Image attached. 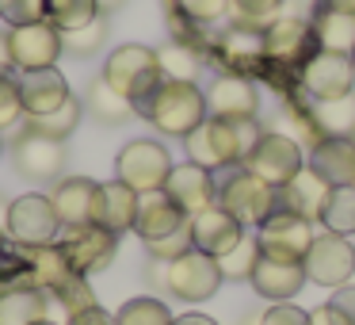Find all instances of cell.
Segmentation results:
<instances>
[{
  "mask_svg": "<svg viewBox=\"0 0 355 325\" xmlns=\"http://www.w3.org/2000/svg\"><path fill=\"white\" fill-rule=\"evenodd\" d=\"M141 119L172 138H187L195 126L207 119V92L195 81H161L146 100L134 103Z\"/></svg>",
  "mask_w": 355,
  "mask_h": 325,
  "instance_id": "cell-1",
  "label": "cell"
},
{
  "mask_svg": "<svg viewBox=\"0 0 355 325\" xmlns=\"http://www.w3.org/2000/svg\"><path fill=\"white\" fill-rule=\"evenodd\" d=\"M103 81L111 88L126 96V100H146L157 85L164 81L161 62H157V50L153 47H141V42H126V47L111 50V58L103 62Z\"/></svg>",
  "mask_w": 355,
  "mask_h": 325,
  "instance_id": "cell-2",
  "label": "cell"
},
{
  "mask_svg": "<svg viewBox=\"0 0 355 325\" xmlns=\"http://www.w3.org/2000/svg\"><path fill=\"white\" fill-rule=\"evenodd\" d=\"M8 238L16 241L19 249H42V245H58L62 238V218H58L50 195H19V199H8V222H4Z\"/></svg>",
  "mask_w": 355,
  "mask_h": 325,
  "instance_id": "cell-3",
  "label": "cell"
},
{
  "mask_svg": "<svg viewBox=\"0 0 355 325\" xmlns=\"http://www.w3.org/2000/svg\"><path fill=\"white\" fill-rule=\"evenodd\" d=\"M218 207L230 210L241 226H260L268 215L279 210V188L263 184L248 169H237L225 180H218Z\"/></svg>",
  "mask_w": 355,
  "mask_h": 325,
  "instance_id": "cell-4",
  "label": "cell"
},
{
  "mask_svg": "<svg viewBox=\"0 0 355 325\" xmlns=\"http://www.w3.org/2000/svg\"><path fill=\"white\" fill-rule=\"evenodd\" d=\"M222 279L225 276H222V268H218V260L207 253H199V249L161 264V287L180 302H207L210 294L222 287Z\"/></svg>",
  "mask_w": 355,
  "mask_h": 325,
  "instance_id": "cell-5",
  "label": "cell"
},
{
  "mask_svg": "<svg viewBox=\"0 0 355 325\" xmlns=\"http://www.w3.org/2000/svg\"><path fill=\"white\" fill-rule=\"evenodd\" d=\"M172 172V157L161 142L153 138H134L119 149L115 157V180H123L126 188H134L138 195L146 192H161L164 180Z\"/></svg>",
  "mask_w": 355,
  "mask_h": 325,
  "instance_id": "cell-6",
  "label": "cell"
},
{
  "mask_svg": "<svg viewBox=\"0 0 355 325\" xmlns=\"http://www.w3.org/2000/svg\"><path fill=\"white\" fill-rule=\"evenodd\" d=\"M184 149H187V161H191V165H202V169H210V172L230 169V165H241V161H245L237 123H230V119H210V115H207V119H202V123L184 138Z\"/></svg>",
  "mask_w": 355,
  "mask_h": 325,
  "instance_id": "cell-7",
  "label": "cell"
},
{
  "mask_svg": "<svg viewBox=\"0 0 355 325\" xmlns=\"http://www.w3.org/2000/svg\"><path fill=\"white\" fill-rule=\"evenodd\" d=\"M313 222L298 210L279 207L275 215H268L256 226V245L263 256H275V260H306L309 245H313Z\"/></svg>",
  "mask_w": 355,
  "mask_h": 325,
  "instance_id": "cell-8",
  "label": "cell"
},
{
  "mask_svg": "<svg viewBox=\"0 0 355 325\" xmlns=\"http://www.w3.org/2000/svg\"><path fill=\"white\" fill-rule=\"evenodd\" d=\"M241 169H248L252 176H260L263 184H271V188H286L302 169H306V153H302V146L294 138H286V134H263L252 153L241 161Z\"/></svg>",
  "mask_w": 355,
  "mask_h": 325,
  "instance_id": "cell-9",
  "label": "cell"
},
{
  "mask_svg": "<svg viewBox=\"0 0 355 325\" xmlns=\"http://www.w3.org/2000/svg\"><path fill=\"white\" fill-rule=\"evenodd\" d=\"M58 249L69 260V268L77 276H92V272L107 268L119 253V233L103 230V226H65L62 238H58Z\"/></svg>",
  "mask_w": 355,
  "mask_h": 325,
  "instance_id": "cell-10",
  "label": "cell"
},
{
  "mask_svg": "<svg viewBox=\"0 0 355 325\" xmlns=\"http://www.w3.org/2000/svg\"><path fill=\"white\" fill-rule=\"evenodd\" d=\"M302 268H306V279L317 287H344L352 283L355 276V245L352 238H340V233H317L313 245H309L306 260H302Z\"/></svg>",
  "mask_w": 355,
  "mask_h": 325,
  "instance_id": "cell-11",
  "label": "cell"
},
{
  "mask_svg": "<svg viewBox=\"0 0 355 325\" xmlns=\"http://www.w3.org/2000/svg\"><path fill=\"white\" fill-rule=\"evenodd\" d=\"M302 88H306L317 103L352 96L355 92V62H352V54L317 50V54L302 65Z\"/></svg>",
  "mask_w": 355,
  "mask_h": 325,
  "instance_id": "cell-12",
  "label": "cell"
},
{
  "mask_svg": "<svg viewBox=\"0 0 355 325\" xmlns=\"http://www.w3.org/2000/svg\"><path fill=\"white\" fill-rule=\"evenodd\" d=\"M8 50H12V65L19 73L27 69H50L62 54V31L50 19L42 24H27V27H12L8 31Z\"/></svg>",
  "mask_w": 355,
  "mask_h": 325,
  "instance_id": "cell-13",
  "label": "cell"
},
{
  "mask_svg": "<svg viewBox=\"0 0 355 325\" xmlns=\"http://www.w3.org/2000/svg\"><path fill=\"white\" fill-rule=\"evenodd\" d=\"M161 192L191 218V215H199V210H207V207L218 203V180H214L210 169L184 161V165H172V172H168V180H164Z\"/></svg>",
  "mask_w": 355,
  "mask_h": 325,
  "instance_id": "cell-14",
  "label": "cell"
},
{
  "mask_svg": "<svg viewBox=\"0 0 355 325\" xmlns=\"http://www.w3.org/2000/svg\"><path fill=\"white\" fill-rule=\"evenodd\" d=\"M256 108H260V96H256V85L241 73H222L214 77V85L207 88V115L210 119H256Z\"/></svg>",
  "mask_w": 355,
  "mask_h": 325,
  "instance_id": "cell-15",
  "label": "cell"
},
{
  "mask_svg": "<svg viewBox=\"0 0 355 325\" xmlns=\"http://www.w3.org/2000/svg\"><path fill=\"white\" fill-rule=\"evenodd\" d=\"M191 245L199 249V253H207V256H225L233 245H241L245 241V226L237 222V218L230 215V210H222L214 203V207H207V210H199V215H191Z\"/></svg>",
  "mask_w": 355,
  "mask_h": 325,
  "instance_id": "cell-16",
  "label": "cell"
},
{
  "mask_svg": "<svg viewBox=\"0 0 355 325\" xmlns=\"http://www.w3.org/2000/svg\"><path fill=\"white\" fill-rule=\"evenodd\" d=\"M19 85V103H24V115L27 119H42L50 111H58L65 100H69V81L50 65V69H27L16 77Z\"/></svg>",
  "mask_w": 355,
  "mask_h": 325,
  "instance_id": "cell-17",
  "label": "cell"
},
{
  "mask_svg": "<svg viewBox=\"0 0 355 325\" xmlns=\"http://www.w3.org/2000/svg\"><path fill=\"white\" fill-rule=\"evenodd\" d=\"M248 283H252V291L260 294V299H268V302H291L309 279H306V268H302L298 260H275V256L260 253Z\"/></svg>",
  "mask_w": 355,
  "mask_h": 325,
  "instance_id": "cell-18",
  "label": "cell"
},
{
  "mask_svg": "<svg viewBox=\"0 0 355 325\" xmlns=\"http://www.w3.org/2000/svg\"><path fill=\"white\" fill-rule=\"evenodd\" d=\"M58 218L65 226H92L96 222V203H100V180L92 176H65L62 184L50 192Z\"/></svg>",
  "mask_w": 355,
  "mask_h": 325,
  "instance_id": "cell-19",
  "label": "cell"
},
{
  "mask_svg": "<svg viewBox=\"0 0 355 325\" xmlns=\"http://www.w3.org/2000/svg\"><path fill=\"white\" fill-rule=\"evenodd\" d=\"M12 157H16V172H19V176L35 180V184H42V180H54L58 172H62V165H65L62 142L46 138V134H35V131H27L24 138L16 142Z\"/></svg>",
  "mask_w": 355,
  "mask_h": 325,
  "instance_id": "cell-20",
  "label": "cell"
},
{
  "mask_svg": "<svg viewBox=\"0 0 355 325\" xmlns=\"http://www.w3.org/2000/svg\"><path fill=\"white\" fill-rule=\"evenodd\" d=\"M306 169L329 188L355 184V138H317L306 157Z\"/></svg>",
  "mask_w": 355,
  "mask_h": 325,
  "instance_id": "cell-21",
  "label": "cell"
},
{
  "mask_svg": "<svg viewBox=\"0 0 355 325\" xmlns=\"http://www.w3.org/2000/svg\"><path fill=\"white\" fill-rule=\"evenodd\" d=\"M187 226V215L168 199L164 192H146L138 195V215H134V233L141 241H161V238H172Z\"/></svg>",
  "mask_w": 355,
  "mask_h": 325,
  "instance_id": "cell-22",
  "label": "cell"
},
{
  "mask_svg": "<svg viewBox=\"0 0 355 325\" xmlns=\"http://www.w3.org/2000/svg\"><path fill=\"white\" fill-rule=\"evenodd\" d=\"M50 317V291L35 283H16L0 291V325H35Z\"/></svg>",
  "mask_w": 355,
  "mask_h": 325,
  "instance_id": "cell-23",
  "label": "cell"
},
{
  "mask_svg": "<svg viewBox=\"0 0 355 325\" xmlns=\"http://www.w3.org/2000/svg\"><path fill=\"white\" fill-rule=\"evenodd\" d=\"M309 42H313V27L298 16H279L263 27V54L271 62H294L306 54Z\"/></svg>",
  "mask_w": 355,
  "mask_h": 325,
  "instance_id": "cell-24",
  "label": "cell"
},
{
  "mask_svg": "<svg viewBox=\"0 0 355 325\" xmlns=\"http://www.w3.org/2000/svg\"><path fill=\"white\" fill-rule=\"evenodd\" d=\"M134 215H138V192L126 188L123 180H107L100 184V203H96V226L111 233L134 230Z\"/></svg>",
  "mask_w": 355,
  "mask_h": 325,
  "instance_id": "cell-25",
  "label": "cell"
},
{
  "mask_svg": "<svg viewBox=\"0 0 355 325\" xmlns=\"http://www.w3.org/2000/svg\"><path fill=\"white\" fill-rule=\"evenodd\" d=\"M329 192L332 188L324 184L317 172L302 169L286 188H279V207L298 210V215H306L309 222H313V218H321V207H324V199H329Z\"/></svg>",
  "mask_w": 355,
  "mask_h": 325,
  "instance_id": "cell-26",
  "label": "cell"
},
{
  "mask_svg": "<svg viewBox=\"0 0 355 325\" xmlns=\"http://www.w3.org/2000/svg\"><path fill=\"white\" fill-rule=\"evenodd\" d=\"M313 42L332 54H355V12L321 8L313 19Z\"/></svg>",
  "mask_w": 355,
  "mask_h": 325,
  "instance_id": "cell-27",
  "label": "cell"
},
{
  "mask_svg": "<svg viewBox=\"0 0 355 325\" xmlns=\"http://www.w3.org/2000/svg\"><path fill=\"white\" fill-rule=\"evenodd\" d=\"M31 253V283L42 291L58 294L69 279H77V272L69 268V260L62 256L58 245H42V249H27Z\"/></svg>",
  "mask_w": 355,
  "mask_h": 325,
  "instance_id": "cell-28",
  "label": "cell"
},
{
  "mask_svg": "<svg viewBox=\"0 0 355 325\" xmlns=\"http://www.w3.org/2000/svg\"><path fill=\"white\" fill-rule=\"evenodd\" d=\"M85 111L88 115H96L103 126H119V123H126L130 115H138V108H134V100H126L119 88H111L107 81H96L92 88H88V96H85Z\"/></svg>",
  "mask_w": 355,
  "mask_h": 325,
  "instance_id": "cell-29",
  "label": "cell"
},
{
  "mask_svg": "<svg viewBox=\"0 0 355 325\" xmlns=\"http://www.w3.org/2000/svg\"><path fill=\"white\" fill-rule=\"evenodd\" d=\"M317 222H321L329 233H340V238H355V184L332 188Z\"/></svg>",
  "mask_w": 355,
  "mask_h": 325,
  "instance_id": "cell-30",
  "label": "cell"
},
{
  "mask_svg": "<svg viewBox=\"0 0 355 325\" xmlns=\"http://www.w3.org/2000/svg\"><path fill=\"white\" fill-rule=\"evenodd\" d=\"M218 47H222V54L230 58L233 65H252V62H260V58H268L263 54V31L260 27H245V24L225 27Z\"/></svg>",
  "mask_w": 355,
  "mask_h": 325,
  "instance_id": "cell-31",
  "label": "cell"
},
{
  "mask_svg": "<svg viewBox=\"0 0 355 325\" xmlns=\"http://www.w3.org/2000/svg\"><path fill=\"white\" fill-rule=\"evenodd\" d=\"M313 123L324 131V138H355V92L340 100H321L313 108Z\"/></svg>",
  "mask_w": 355,
  "mask_h": 325,
  "instance_id": "cell-32",
  "label": "cell"
},
{
  "mask_svg": "<svg viewBox=\"0 0 355 325\" xmlns=\"http://www.w3.org/2000/svg\"><path fill=\"white\" fill-rule=\"evenodd\" d=\"M80 115H85V103H80L77 96H69V100H65L58 111H50V115L27 119V131L46 134V138H54V142H65V138H69V134L80 126Z\"/></svg>",
  "mask_w": 355,
  "mask_h": 325,
  "instance_id": "cell-33",
  "label": "cell"
},
{
  "mask_svg": "<svg viewBox=\"0 0 355 325\" xmlns=\"http://www.w3.org/2000/svg\"><path fill=\"white\" fill-rule=\"evenodd\" d=\"M96 16H103L96 0H46V19L58 31H77L88 27Z\"/></svg>",
  "mask_w": 355,
  "mask_h": 325,
  "instance_id": "cell-34",
  "label": "cell"
},
{
  "mask_svg": "<svg viewBox=\"0 0 355 325\" xmlns=\"http://www.w3.org/2000/svg\"><path fill=\"white\" fill-rule=\"evenodd\" d=\"M172 322H176L172 310L164 306L161 299H149V294L123 302L119 314H115V325H172Z\"/></svg>",
  "mask_w": 355,
  "mask_h": 325,
  "instance_id": "cell-35",
  "label": "cell"
},
{
  "mask_svg": "<svg viewBox=\"0 0 355 325\" xmlns=\"http://www.w3.org/2000/svg\"><path fill=\"white\" fill-rule=\"evenodd\" d=\"M157 62H161L164 81H195L199 77V54L184 42H164L157 50Z\"/></svg>",
  "mask_w": 355,
  "mask_h": 325,
  "instance_id": "cell-36",
  "label": "cell"
},
{
  "mask_svg": "<svg viewBox=\"0 0 355 325\" xmlns=\"http://www.w3.org/2000/svg\"><path fill=\"white\" fill-rule=\"evenodd\" d=\"M107 39V16H96L88 27L77 31H62V54H77V58H92Z\"/></svg>",
  "mask_w": 355,
  "mask_h": 325,
  "instance_id": "cell-37",
  "label": "cell"
},
{
  "mask_svg": "<svg viewBox=\"0 0 355 325\" xmlns=\"http://www.w3.org/2000/svg\"><path fill=\"white\" fill-rule=\"evenodd\" d=\"M256 260H260V245H256V238L245 233L241 245H233L225 256H218V268H222L225 279H248L252 268H256Z\"/></svg>",
  "mask_w": 355,
  "mask_h": 325,
  "instance_id": "cell-38",
  "label": "cell"
},
{
  "mask_svg": "<svg viewBox=\"0 0 355 325\" xmlns=\"http://www.w3.org/2000/svg\"><path fill=\"white\" fill-rule=\"evenodd\" d=\"M279 8H283V0H230L233 24L260 27V31L271 24V19H279Z\"/></svg>",
  "mask_w": 355,
  "mask_h": 325,
  "instance_id": "cell-39",
  "label": "cell"
},
{
  "mask_svg": "<svg viewBox=\"0 0 355 325\" xmlns=\"http://www.w3.org/2000/svg\"><path fill=\"white\" fill-rule=\"evenodd\" d=\"M19 279L31 283V253L19 245L0 241V287H16Z\"/></svg>",
  "mask_w": 355,
  "mask_h": 325,
  "instance_id": "cell-40",
  "label": "cell"
},
{
  "mask_svg": "<svg viewBox=\"0 0 355 325\" xmlns=\"http://www.w3.org/2000/svg\"><path fill=\"white\" fill-rule=\"evenodd\" d=\"M0 19L8 27H27L46 19V0H0Z\"/></svg>",
  "mask_w": 355,
  "mask_h": 325,
  "instance_id": "cell-41",
  "label": "cell"
},
{
  "mask_svg": "<svg viewBox=\"0 0 355 325\" xmlns=\"http://www.w3.org/2000/svg\"><path fill=\"white\" fill-rule=\"evenodd\" d=\"M191 222V218H187ZM149 256H153L157 264H168V260H176V256H184V253H191V226H184L180 233H172V238H161V241H149Z\"/></svg>",
  "mask_w": 355,
  "mask_h": 325,
  "instance_id": "cell-42",
  "label": "cell"
},
{
  "mask_svg": "<svg viewBox=\"0 0 355 325\" xmlns=\"http://www.w3.org/2000/svg\"><path fill=\"white\" fill-rule=\"evenodd\" d=\"M24 119V103H19V85L12 77H0V131H12V126Z\"/></svg>",
  "mask_w": 355,
  "mask_h": 325,
  "instance_id": "cell-43",
  "label": "cell"
},
{
  "mask_svg": "<svg viewBox=\"0 0 355 325\" xmlns=\"http://www.w3.org/2000/svg\"><path fill=\"white\" fill-rule=\"evenodd\" d=\"M176 4L195 24H214V19L230 16V0H176Z\"/></svg>",
  "mask_w": 355,
  "mask_h": 325,
  "instance_id": "cell-44",
  "label": "cell"
},
{
  "mask_svg": "<svg viewBox=\"0 0 355 325\" xmlns=\"http://www.w3.org/2000/svg\"><path fill=\"white\" fill-rule=\"evenodd\" d=\"M260 325H309V310L294 306V302H275L271 310H263Z\"/></svg>",
  "mask_w": 355,
  "mask_h": 325,
  "instance_id": "cell-45",
  "label": "cell"
},
{
  "mask_svg": "<svg viewBox=\"0 0 355 325\" xmlns=\"http://www.w3.org/2000/svg\"><path fill=\"white\" fill-rule=\"evenodd\" d=\"M329 306L336 310V314H344L347 322L355 325V283H344V287H336V291H332V299H329Z\"/></svg>",
  "mask_w": 355,
  "mask_h": 325,
  "instance_id": "cell-46",
  "label": "cell"
},
{
  "mask_svg": "<svg viewBox=\"0 0 355 325\" xmlns=\"http://www.w3.org/2000/svg\"><path fill=\"white\" fill-rule=\"evenodd\" d=\"M65 325H115V317H111L103 306H88V310L69 314V322H65Z\"/></svg>",
  "mask_w": 355,
  "mask_h": 325,
  "instance_id": "cell-47",
  "label": "cell"
},
{
  "mask_svg": "<svg viewBox=\"0 0 355 325\" xmlns=\"http://www.w3.org/2000/svg\"><path fill=\"white\" fill-rule=\"evenodd\" d=\"M309 325H352L344 314H336V310L324 302V306H317V310H309Z\"/></svg>",
  "mask_w": 355,
  "mask_h": 325,
  "instance_id": "cell-48",
  "label": "cell"
},
{
  "mask_svg": "<svg viewBox=\"0 0 355 325\" xmlns=\"http://www.w3.org/2000/svg\"><path fill=\"white\" fill-rule=\"evenodd\" d=\"M12 50H8V35L0 31V77H12Z\"/></svg>",
  "mask_w": 355,
  "mask_h": 325,
  "instance_id": "cell-49",
  "label": "cell"
},
{
  "mask_svg": "<svg viewBox=\"0 0 355 325\" xmlns=\"http://www.w3.org/2000/svg\"><path fill=\"white\" fill-rule=\"evenodd\" d=\"M172 325H218L214 317H207V314H180Z\"/></svg>",
  "mask_w": 355,
  "mask_h": 325,
  "instance_id": "cell-50",
  "label": "cell"
},
{
  "mask_svg": "<svg viewBox=\"0 0 355 325\" xmlns=\"http://www.w3.org/2000/svg\"><path fill=\"white\" fill-rule=\"evenodd\" d=\"M321 8H329V12H355V0H321Z\"/></svg>",
  "mask_w": 355,
  "mask_h": 325,
  "instance_id": "cell-51",
  "label": "cell"
},
{
  "mask_svg": "<svg viewBox=\"0 0 355 325\" xmlns=\"http://www.w3.org/2000/svg\"><path fill=\"white\" fill-rule=\"evenodd\" d=\"M96 4H100V12H103V16H107V12H115V8H123L126 0H96Z\"/></svg>",
  "mask_w": 355,
  "mask_h": 325,
  "instance_id": "cell-52",
  "label": "cell"
},
{
  "mask_svg": "<svg viewBox=\"0 0 355 325\" xmlns=\"http://www.w3.org/2000/svg\"><path fill=\"white\" fill-rule=\"evenodd\" d=\"M35 325H54V322H50V317H46V322H35Z\"/></svg>",
  "mask_w": 355,
  "mask_h": 325,
  "instance_id": "cell-53",
  "label": "cell"
},
{
  "mask_svg": "<svg viewBox=\"0 0 355 325\" xmlns=\"http://www.w3.org/2000/svg\"><path fill=\"white\" fill-rule=\"evenodd\" d=\"M0 153H4V142H0Z\"/></svg>",
  "mask_w": 355,
  "mask_h": 325,
  "instance_id": "cell-54",
  "label": "cell"
},
{
  "mask_svg": "<svg viewBox=\"0 0 355 325\" xmlns=\"http://www.w3.org/2000/svg\"><path fill=\"white\" fill-rule=\"evenodd\" d=\"M352 62H355V54H352Z\"/></svg>",
  "mask_w": 355,
  "mask_h": 325,
  "instance_id": "cell-55",
  "label": "cell"
}]
</instances>
